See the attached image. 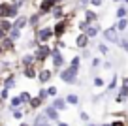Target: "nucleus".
Wrapping results in <instances>:
<instances>
[{"instance_id": "37", "label": "nucleus", "mask_w": 128, "mask_h": 126, "mask_svg": "<svg viewBox=\"0 0 128 126\" xmlns=\"http://www.w3.org/2000/svg\"><path fill=\"white\" fill-rule=\"evenodd\" d=\"M38 96H40V98L44 100V102H47V100H49V96H47V88H45V85H42V88L38 90Z\"/></svg>"}, {"instance_id": "39", "label": "nucleus", "mask_w": 128, "mask_h": 126, "mask_svg": "<svg viewBox=\"0 0 128 126\" xmlns=\"http://www.w3.org/2000/svg\"><path fill=\"white\" fill-rule=\"evenodd\" d=\"M111 126H128V122H126V118H113Z\"/></svg>"}, {"instance_id": "31", "label": "nucleus", "mask_w": 128, "mask_h": 126, "mask_svg": "<svg viewBox=\"0 0 128 126\" xmlns=\"http://www.w3.org/2000/svg\"><path fill=\"white\" fill-rule=\"evenodd\" d=\"M19 96H21V100H23L24 106H28V102H30V98H32V92L30 90H21Z\"/></svg>"}, {"instance_id": "16", "label": "nucleus", "mask_w": 128, "mask_h": 126, "mask_svg": "<svg viewBox=\"0 0 128 126\" xmlns=\"http://www.w3.org/2000/svg\"><path fill=\"white\" fill-rule=\"evenodd\" d=\"M51 106L55 107V109L58 111H64V109H68V104H66V98L64 96H55V98H51Z\"/></svg>"}, {"instance_id": "11", "label": "nucleus", "mask_w": 128, "mask_h": 126, "mask_svg": "<svg viewBox=\"0 0 128 126\" xmlns=\"http://www.w3.org/2000/svg\"><path fill=\"white\" fill-rule=\"evenodd\" d=\"M74 45L77 49H83V47H88L90 45V38H88L85 32H77L76 38H74Z\"/></svg>"}, {"instance_id": "38", "label": "nucleus", "mask_w": 128, "mask_h": 126, "mask_svg": "<svg viewBox=\"0 0 128 126\" xmlns=\"http://www.w3.org/2000/svg\"><path fill=\"white\" fill-rule=\"evenodd\" d=\"M0 98L4 100H10V88H6V87H0Z\"/></svg>"}, {"instance_id": "19", "label": "nucleus", "mask_w": 128, "mask_h": 126, "mask_svg": "<svg viewBox=\"0 0 128 126\" xmlns=\"http://www.w3.org/2000/svg\"><path fill=\"white\" fill-rule=\"evenodd\" d=\"M34 62H36V58H34V53H32V51L24 53V55L19 58V64H21V66H28V64H34Z\"/></svg>"}, {"instance_id": "17", "label": "nucleus", "mask_w": 128, "mask_h": 126, "mask_svg": "<svg viewBox=\"0 0 128 126\" xmlns=\"http://www.w3.org/2000/svg\"><path fill=\"white\" fill-rule=\"evenodd\" d=\"M119 83H120L119 75L113 74V75H111V79H109V83L106 85V94H108V92H115V90H117V87H119Z\"/></svg>"}, {"instance_id": "3", "label": "nucleus", "mask_w": 128, "mask_h": 126, "mask_svg": "<svg viewBox=\"0 0 128 126\" xmlns=\"http://www.w3.org/2000/svg\"><path fill=\"white\" fill-rule=\"evenodd\" d=\"M49 60H51V70L55 72V74H58L60 68H64L68 64L66 56L62 55V49H58L56 45H51V56H49Z\"/></svg>"}, {"instance_id": "28", "label": "nucleus", "mask_w": 128, "mask_h": 126, "mask_svg": "<svg viewBox=\"0 0 128 126\" xmlns=\"http://www.w3.org/2000/svg\"><path fill=\"white\" fill-rule=\"evenodd\" d=\"M81 62H83V58H81L79 55H74L72 58L68 60V64L70 66H74V68H77V70H81Z\"/></svg>"}, {"instance_id": "51", "label": "nucleus", "mask_w": 128, "mask_h": 126, "mask_svg": "<svg viewBox=\"0 0 128 126\" xmlns=\"http://www.w3.org/2000/svg\"><path fill=\"white\" fill-rule=\"evenodd\" d=\"M98 126H111V122H100Z\"/></svg>"}, {"instance_id": "44", "label": "nucleus", "mask_w": 128, "mask_h": 126, "mask_svg": "<svg viewBox=\"0 0 128 126\" xmlns=\"http://www.w3.org/2000/svg\"><path fill=\"white\" fill-rule=\"evenodd\" d=\"M113 118H126V113L124 111H115V113H111Z\"/></svg>"}, {"instance_id": "21", "label": "nucleus", "mask_w": 128, "mask_h": 126, "mask_svg": "<svg viewBox=\"0 0 128 126\" xmlns=\"http://www.w3.org/2000/svg\"><path fill=\"white\" fill-rule=\"evenodd\" d=\"M113 24H115V28L120 32V34H122V32H126V30H128V17H122V19H117Z\"/></svg>"}, {"instance_id": "13", "label": "nucleus", "mask_w": 128, "mask_h": 126, "mask_svg": "<svg viewBox=\"0 0 128 126\" xmlns=\"http://www.w3.org/2000/svg\"><path fill=\"white\" fill-rule=\"evenodd\" d=\"M83 19L87 21L88 24H90V23H98V21H100V15L96 13L94 8H90V6H88V8L83 10Z\"/></svg>"}, {"instance_id": "49", "label": "nucleus", "mask_w": 128, "mask_h": 126, "mask_svg": "<svg viewBox=\"0 0 128 126\" xmlns=\"http://www.w3.org/2000/svg\"><path fill=\"white\" fill-rule=\"evenodd\" d=\"M85 126H98V124H96V122H90V120H88V122H85Z\"/></svg>"}, {"instance_id": "22", "label": "nucleus", "mask_w": 128, "mask_h": 126, "mask_svg": "<svg viewBox=\"0 0 128 126\" xmlns=\"http://www.w3.org/2000/svg\"><path fill=\"white\" fill-rule=\"evenodd\" d=\"M8 36L13 40V42H19V40L23 38V30H21V28H15V26H12V28L8 30Z\"/></svg>"}, {"instance_id": "9", "label": "nucleus", "mask_w": 128, "mask_h": 126, "mask_svg": "<svg viewBox=\"0 0 128 126\" xmlns=\"http://www.w3.org/2000/svg\"><path fill=\"white\" fill-rule=\"evenodd\" d=\"M42 111L45 113V117H47V120H51V122H56V120H60V111L58 109H55V107L51 106V104H47L45 106L44 104V107H42Z\"/></svg>"}, {"instance_id": "48", "label": "nucleus", "mask_w": 128, "mask_h": 126, "mask_svg": "<svg viewBox=\"0 0 128 126\" xmlns=\"http://www.w3.org/2000/svg\"><path fill=\"white\" fill-rule=\"evenodd\" d=\"M55 126H70V124H68V122H62V120H56Z\"/></svg>"}, {"instance_id": "1", "label": "nucleus", "mask_w": 128, "mask_h": 126, "mask_svg": "<svg viewBox=\"0 0 128 126\" xmlns=\"http://www.w3.org/2000/svg\"><path fill=\"white\" fill-rule=\"evenodd\" d=\"M58 79L62 83H66V85H79V70L74 66H70V64H66L64 68H60L58 70Z\"/></svg>"}, {"instance_id": "43", "label": "nucleus", "mask_w": 128, "mask_h": 126, "mask_svg": "<svg viewBox=\"0 0 128 126\" xmlns=\"http://www.w3.org/2000/svg\"><path fill=\"white\" fill-rule=\"evenodd\" d=\"M79 120H83V122H88V120H90V115H88L87 111H81V113H79Z\"/></svg>"}, {"instance_id": "23", "label": "nucleus", "mask_w": 128, "mask_h": 126, "mask_svg": "<svg viewBox=\"0 0 128 126\" xmlns=\"http://www.w3.org/2000/svg\"><path fill=\"white\" fill-rule=\"evenodd\" d=\"M122 17H128V6L119 4L115 10V19H122Z\"/></svg>"}, {"instance_id": "26", "label": "nucleus", "mask_w": 128, "mask_h": 126, "mask_svg": "<svg viewBox=\"0 0 128 126\" xmlns=\"http://www.w3.org/2000/svg\"><path fill=\"white\" fill-rule=\"evenodd\" d=\"M98 68H102V58L100 56H90V74H94Z\"/></svg>"}, {"instance_id": "36", "label": "nucleus", "mask_w": 128, "mask_h": 126, "mask_svg": "<svg viewBox=\"0 0 128 126\" xmlns=\"http://www.w3.org/2000/svg\"><path fill=\"white\" fill-rule=\"evenodd\" d=\"M120 47V51H124V53H128V38H120L119 40V44H117Z\"/></svg>"}, {"instance_id": "20", "label": "nucleus", "mask_w": 128, "mask_h": 126, "mask_svg": "<svg viewBox=\"0 0 128 126\" xmlns=\"http://www.w3.org/2000/svg\"><path fill=\"white\" fill-rule=\"evenodd\" d=\"M64 98H66V104H68V106H76V107H77V106L81 104V98L76 94V92H68Z\"/></svg>"}, {"instance_id": "14", "label": "nucleus", "mask_w": 128, "mask_h": 126, "mask_svg": "<svg viewBox=\"0 0 128 126\" xmlns=\"http://www.w3.org/2000/svg\"><path fill=\"white\" fill-rule=\"evenodd\" d=\"M100 32H102V24H100V23H90L87 28H85V34H87L90 40L98 38V36H100Z\"/></svg>"}, {"instance_id": "2", "label": "nucleus", "mask_w": 128, "mask_h": 126, "mask_svg": "<svg viewBox=\"0 0 128 126\" xmlns=\"http://www.w3.org/2000/svg\"><path fill=\"white\" fill-rule=\"evenodd\" d=\"M34 32V38L38 40V44H51L53 40H55V34H53V26L51 24H40V26L36 28V30H32Z\"/></svg>"}, {"instance_id": "15", "label": "nucleus", "mask_w": 128, "mask_h": 126, "mask_svg": "<svg viewBox=\"0 0 128 126\" xmlns=\"http://www.w3.org/2000/svg\"><path fill=\"white\" fill-rule=\"evenodd\" d=\"M12 23H13V26H15V28L24 30V28H28V15H26V13H19Z\"/></svg>"}, {"instance_id": "55", "label": "nucleus", "mask_w": 128, "mask_h": 126, "mask_svg": "<svg viewBox=\"0 0 128 126\" xmlns=\"http://www.w3.org/2000/svg\"><path fill=\"white\" fill-rule=\"evenodd\" d=\"M0 126H8V124H4V122H0Z\"/></svg>"}, {"instance_id": "54", "label": "nucleus", "mask_w": 128, "mask_h": 126, "mask_svg": "<svg viewBox=\"0 0 128 126\" xmlns=\"http://www.w3.org/2000/svg\"><path fill=\"white\" fill-rule=\"evenodd\" d=\"M2 106H4V100H2V98H0V107H2Z\"/></svg>"}, {"instance_id": "8", "label": "nucleus", "mask_w": 128, "mask_h": 126, "mask_svg": "<svg viewBox=\"0 0 128 126\" xmlns=\"http://www.w3.org/2000/svg\"><path fill=\"white\" fill-rule=\"evenodd\" d=\"M55 77V72L51 70V68H45V66H42L40 68V72H38V77H36V81L40 83V85H47L51 79Z\"/></svg>"}, {"instance_id": "52", "label": "nucleus", "mask_w": 128, "mask_h": 126, "mask_svg": "<svg viewBox=\"0 0 128 126\" xmlns=\"http://www.w3.org/2000/svg\"><path fill=\"white\" fill-rule=\"evenodd\" d=\"M17 126H30V122H19Z\"/></svg>"}, {"instance_id": "12", "label": "nucleus", "mask_w": 128, "mask_h": 126, "mask_svg": "<svg viewBox=\"0 0 128 126\" xmlns=\"http://www.w3.org/2000/svg\"><path fill=\"white\" fill-rule=\"evenodd\" d=\"M0 45H2V49H4L6 53H15V51H17V47H15V45H17V42H13V40L10 38L8 34H6L4 38L0 40Z\"/></svg>"}, {"instance_id": "4", "label": "nucleus", "mask_w": 128, "mask_h": 126, "mask_svg": "<svg viewBox=\"0 0 128 126\" xmlns=\"http://www.w3.org/2000/svg\"><path fill=\"white\" fill-rule=\"evenodd\" d=\"M32 53H34V58H36V64L38 66H45V62L49 60V56H51V44H38L36 47L32 49Z\"/></svg>"}, {"instance_id": "24", "label": "nucleus", "mask_w": 128, "mask_h": 126, "mask_svg": "<svg viewBox=\"0 0 128 126\" xmlns=\"http://www.w3.org/2000/svg\"><path fill=\"white\" fill-rule=\"evenodd\" d=\"M8 106H10V107H23L24 104H23V100H21V96H19V94H15V96H10Z\"/></svg>"}, {"instance_id": "10", "label": "nucleus", "mask_w": 128, "mask_h": 126, "mask_svg": "<svg viewBox=\"0 0 128 126\" xmlns=\"http://www.w3.org/2000/svg\"><path fill=\"white\" fill-rule=\"evenodd\" d=\"M21 72H23V75H24L26 79H30V81H32V79H36V77H38L40 66H38L36 62H34V64H28V66H21Z\"/></svg>"}, {"instance_id": "41", "label": "nucleus", "mask_w": 128, "mask_h": 126, "mask_svg": "<svg viewBox=\"0 0 128 126\" xmlns=\"http://www.w3.org/2000/svg\"><path fill=\"white\" fill-rule=\"evenodd\" d=\"M53 42H55L53 45H56L58 49H66V47H68V45H66V42H64L62 38H60V40H53Z\"/></svg>"}, {"instance_id": "53", "label": "nucleus", "mask_w": 128, "mask_h": 126, "mask_svg": "<svg viewBox=\"0 0 128 126\" xmlns=\"http://www.w3.org/2000/svg\"><path fill=\"white\" fill-rule=\"evenodd\" d=\"M113 2H115V4H120V2H122V0H113Z\"/></svg>"}, {"instance_id": "25", "label": "nucleus", "mask_w": 128, "mask_h": 126, "mask_svg": "<svg viewBox=\"0 0 128 126\" xmlns=\"http://www.w3.org/2000/svg\"><path fill=\"white\" fill-rule=\"evenodd\" d=\"M117 92H120L122 96H128V75H126V77H122V83H119Z\"/></svg>"}, {"instance_id": "42", "label": "nucleus", "mask_w": 128, "mask_h": 126, "mask_svg": "<svg viewBox=\"0 0 128 126\" xmlns=\"http://www.w3.org/2000/svg\"><path fill=\"white\" fill-rule=\"evenodd\" d=\"M115 104H126V96H122L120 92L115 94Z\"/></svg>"}, {"instance_id": "33", "label": "nucleus", "mask_w": 128, "mask_h": 126, "mask_svg": "<svg viewBox=\"0 0 128 126\" xmlns=\"http://www.w3.org/2000/svg\"><path fill=\"white\" fill-rule=\"evenodd\" d=\"M10 4H12L13 8H17V10H23L24 6L28 4V0H10Z\"/></svg>"}, {"instance_id": "30", "label": "nucleus", "mask_w": 128, "mask_h": 126, "mask_svg": "<svg viewBox=\"0 0 128 126\" xmlns=\"http://www.w3.org/2000/svg\"><path fill=\"white\" fill-rule=\"evenodd\" d=\"M12 26H13L12 19H0V28H2V30H4L6 34H8V30H10Z\"/></svg>"}, {"instance_id": "29", "label": "nucleus", "mask_w": 128, "mask_h": 126, "mask_svg": "<svg viewBox=\"0 0 128 126\" xmlns=\"http://www.w3.org/2000/svg\"><path fill=\"white\" fill-rule=\"evenodd\" d=\"M96 49H98V53H100L102 56H108L109 55V47H108V42H102V44L96 45Z\"/></svg>"}, {"instance_id": "7", "label": "nucleus", "mask_w": 128, "mask_h": 126, "mask_svg": "<svg viewBox=\"0 0 128 126\" xmlns=\"http://www.w3.org/2000/svg\"><path fill=\"white\" fill-rule=\"evenodd\" d=\"M66 12H68V6H66V2H56L55 8H53L51 13H49V17H51L53 21H58V19H62V17L66 15Z\"/></svg>"}, {"instance_id": "6", "label": "nucleus", "mask_w": 128, "mask_h": 126, "mask_svg": "<svg viewBox=\"0 0 128 126\" xmlns=\"http://www.w3.org/2000/svg\"><path fill=\"white\" fill-rule=\"evenodd\" d=\"M45 17H49V15H42L38 10H36V12H32L30 15H28V28H30V30H36L40 24L45 23Z\"/></svg>"}, {"instance_id": "5", "label": "nucleus", "mask_w": 128, "mask_h": 126, "mask_svg": "<svg viewBox=\"0 0 128 126\" xmlns=\"http://www.w3.org/2000/svg\"><path fill=\"white\" fill-rule=\"evenodd\" d=\"M100 36L104 38V42H108V44H119V40H120V32L115 28V24L102 28Z\"/></svg>"}, {"instance_id": "32", "label": "nucleus", "mask_w": 128, "mask_h": 126, "mask_svg": "<svg viewBox=\"0 0 128 126\" xmlns=\"http://www.w3.org/2000/svg\"><path fill=\"white\" fill-rule=\"evenodd\" d=\"M45 88H47V96H49V98L58 96V88H56L55 85H45Z\"/></svg>"}, {"instance_id": "47", "label": "nucleus", "mask_w": 128, "mask_h": 126, "mask_svg": "<svg viewBox=\"0 0 128 126\" xmlns=\"http://www.w3.org/2000/svg\"><path fill=\"white\" fill-rule=\"evenodd\" d=\"M38 126H55V122H51V120H47V118H45V120H42Z\"/></svg>"}, {"instance_id": "34", "label": "nucleus", "mask_w": 128, "mask_h": 126, "mask_svg": "<svg viewBox=\"0 0 128 126\" xmlns=\"http://www.w3.org/2000/svg\"><path fill=\"white\" fill-rule=\"evenodd\" d=\"M79 56L83 60H90V56H92V53H90V47H83V49H79Z\"/></svg>"}, {"instance_id": "50", "label": "nucleus", "mask_w": 128, "mask_h": 126, "mask_svg": "<svg viewBox=\"0 0 128 126\" xmlns=\"http://www.w3.org/2000/svg\"><path fill=\"white\" fill-rule=\"evenodd\" d=\"M6 55V51H4V49H2V45H0V58H2V56H4Z\"/></svg>"}, {"instance_id": "45", "label": "nucleus", "mask_w": 128, "mask_h": 126, "mask_svg": "<svg viewBox=\"0 0 128 126\" xmlns=\"http://www.w3.org/2000/svg\"><path fill=\"white\" fill-rule=\"evenodd\" d=\"M106 96V92H102V94H96V96H92V104H98V102H102V98Z\"/></svg>"}, {"instance_id": "35", "label": "nucleus", "mask_w": 128, "mask_h": 126, "mask_svg": "<svg viewBox=\"0 0 128 126\" xmlns=\"http://www.w3.org/2000/svg\"><path fill=\"white\" fill-rule=\"evenodd\" d=\"M88 26V23L85 19H79V21H76V28H77V32H85V28Z\"/></svg>"}, {"instance_id": "56", "label": "nucleus", "mask_w": 128, "mask_h": 126, "mask_svg": "<svg viewBox=\"0 0 128 126\" xmlns=\"http://www.w3.org/2000/svg\"><path fill=\"white\" fill-rule=\"evenodd\" d=\"M126 102H128V96H126Z\"/></svg>"}, {"instance_id": "18", "label": "nucleus", "mask_w": 128, "mask_h": 126, "mask_svg": "<svg viewBox=\"0 0 128 126\" xmlns=\"http://www.w3.org/2000/svg\"><path fill=\"white\" fill-rule=\"evenodd\" d=\"M44 100H42L40 98V96H32V98H30V102H28V107H30V111H38V109H42V107H44Z\"/></svg>"}, {"instance_id": "40", "label": "nucleus", "mask_w": 128, "mask_h": 126, "mask_svg": "<svg viewBox=\"0 0 128 126\" xmlns=\"http://www.w3.org/2000/svg\"><path fill=\"white\" fill-rule=\"evenodd\" d=\"M106 0H88V6L90 8H102Z\"/></svg>"}, {"instance_id": "27", "label": "nucleus", "mask_w": 128, "mask_h": 126, "mask_svg": "<svg viewBox=\"0 0 128 126\" xmlns=\"http://www.w3.org/2000/svg\"><path fill=\"white\" fill-rule=\"evenodd\" d=\"M92 87H96V88H104V87H106V79L100 77V75H92Z\"/></svg>"}, {"instance_id": "46", "label": "nucleus", "mask_w": 128, "mask_h": 126, "mask_svg": "<svg viewBox=\"0 0 128 126\" xmlns=\"http://www.w3.org/2000/svg\"><path fill=\"white\" fill-rule=\"evenodd\" d=\"M102 68H104V70H111L113 62H109V60H102Z\"/></svg>"}]
</instances>
